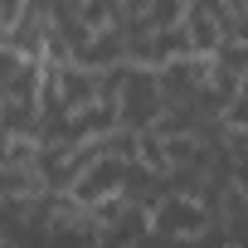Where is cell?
Returning a JSON list of instances; mask_svg holds the SVG:
<instances>
[{"mask_svg": "<svg viewBox=\"0 0 248 248\" xmlns=\"http://www.w3.org/2000/svg\"><path fill=\"white\" fill-rule=\"evenodd\" d=\"M209 229H214V209L200 195L170 190L151 204V233L161 238H209Z\"/></svg>", "mask_w": 248, "mask_h": 248, "instance_id": "cell-1", "label": "cell"}]
</instances>
